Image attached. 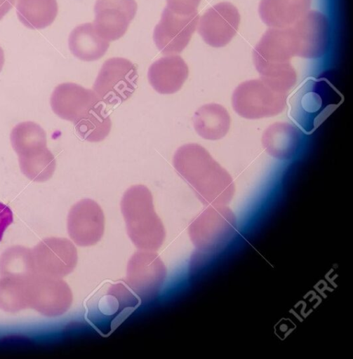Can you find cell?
<instances>
[{
  "instance_id": "ba28073f",
  "label": "cell",
  "mask_w": 353,
  "mask_h": 359,
  "mask_svg": "<svg viewBox=\"0 0 353 359\" xmlns=\"http://www.w3.org/2000/svg\"><path fill=\"white\" fill-rule=\"evenodd\" d=\"M286 93L272 90L260 79H251L234 89L232 105L240 116L258 119L280 114L286 107Z\"/></svg>"
},
{
  "instance_id": "52a82bcc",
  "label": "cell",
  "mask_w": 353,
  "mask_h": 359,
  "mask_svg": "<svg viewBox=\"0 0 353 359\" xmlns=\"http://www.w3.org/2000/svg\"><path fill=\"white\" fill-rule=\"evenodd\" d=\"M25 297L27 309L48 317L64 314L73 301L72 290L62 278L36 272L25 278Z\"/></svg>"
},
{
  "instance_id": "44dd1931",
  "label": "cell",
  "mask_w": 353,
  "mask_h": 359,
  "mask_svg": "<svg viewBox=\"0 0 353 359\" xmlns=\"http://www.w3.org/2000/svg\"><path fill=\"white\" fill-rule=\"evenodd\" d=\"M21 172L30 180L43 182L48 180L53 175L56 161L51 151L46 148L38 154L18 158Z\"/></svg>"
},
{
  "instance_id": "277c9868",
  "label": "cell",
  "mask_w": 353,
  "mask_h": 359,
  "mask_svg": "<svg viewBox=\"0 0 353 359\" xmlns=\"http://www.w3.org/2000/svg\"><path fill=\"white\" fill-rule=\"evenodd\" d=\"M127 234L139 250L156 251L163 244L166 231L154 210L149 189L142 184L129 187L121 201Z\"/></svg>"
},
{
  "instance_id": "9a60e30c",
  "label": "cell",
  "mask_w": 353,
  "mask_h": 359,
  "mask_svg": "<svg viewBox=\"0 0 353 359\" xmlns=\"http://www.w3.org/2000/svg\"><path fill=\"white\" fill-rule=\"evenodd\" d=\"M302 140L299 128L287 122H277L268 126L262 135L265 151L279 160H289L297 153Z\"/></svg>"
},
{
  "instance_id": "30bf717a",
  "label": "cell",
  "mask_w": 353,
  "mask_h": 359,
  "mask_svg": "<svg viewBox=\"0 0 353 359\" xmlns=\"http://www.w3.org/2000/svg\"><path fill=\"white\" fill-rule=\"evenodd\" d=\"M235 224L234 214L229 207L208 205L190 222L188 233L197 249L211 251L225 240V227H235Z\"/></svg>"
},
{
  "instance_id": "d6986e66",
  "label": "cell",
  "mask_w": 353,
  "mask_h": 359,
  "mask_svg": "<svg viewBox=\"0 0 353 359\" xmlns=\"http://www.w3.org/2000/svg\"><path fill=\"white\" fill-rule=\"evenodd\" d=\"M36 273L32 250L21 245L7 248L0 257V276H27Z\"/></svg>"
},
{
  "instance_id": "8fae6325",
  "label": "cell",
  "mask_w": 353,
  "mask_h": 359,
  "mask_svg": "<svg viewBox=\"0 0 353 359\" xmlns=\"http://www.w3.org/2000/svg\"><path fill=\"white\" fill-rule=\"evenodd\" d=\"M31 250L36 273L62 278L76 266L77 250L67 238H46Z\"/></svg>"
},
{
  "instance_id": "5b68a950",
  "label": "cell",
  "mask_w": 353,
  "mask_h": 359,
  "mask_svg": "<svg viewBox=\"0 0 353 359\" xmlns=\"http://www.w3.org/2000/svg\"><path fill=\"white\" fill-rule=\"evenodd\" d=\"M342 95L326 79L302 84L289 100V116L305 133L311 134L340 106Z\"/></svg>"
},
{
  "instance_id": "2e32d148",
  "label": "cell",
  "mask_w": 353,
  "mask_h": 359,
  "mask_svg": "<svg viewBox=\"0 0 353 359\" xmlns=\"http://www.w3.org/2000/svg\"><path fill=\"white\" fill-rule=\"evenodd\" d=\"M311 0H261L259 14L269 27H292L309 10Z\"/></svg>"
},
{
  "instance_id": "7a4b0ae2",
  "label": "cell",
  "mask_w": 353,
  "mask_h": 359,
  "mask_svg": "<svg viewBox=\"0 0 353 359\" xmlns=\"http://www.w3.org/2000/svg\"><path fill=\"white\" fill-rule=\"evenodd\" d=\"M96 93L72 83L58 85L51 95L53 112L74 123L77 134L84 140H103L111 130V121Z\"/></svg>"
},
{
  "instance_id": "3957f363",
  "label": "cell",
  "mask_w": 353,
  "mask_h": 359,
  "mask_svg": "<svg viewBox=\"0 0 353 359\" xmlns=\"http://www.w3.org/2000/svg\"><path fill=\"white\" fill-rule=\"evenodd\" d=\"M298 43L291 27H269L253 51L260 79L277 92L287 93L296 83L291 59L298 55Z\"/></svg>"
},
{
  "instance_id": "6da1fadb",
  "label": "cell",
  "mask_w": 353,
  "mask_h": 359,
  "mask_svg": "<svg viewBox=\"0 0 353 359\" xmlns=\"http://www.w3.org/2000/svg\"><path fill=\"white\" fill-rule=\"evenodd\" d=\"M173 163L205 205H226L232 199L235 192L232 178L204 147L196 143L180 147Z\"/></svg>"
},
{
  "instance_id": "4fadbf2b",
  "label": "cell",
  "mask_w": 353,
  "mask_h": 359,
  "mask_svg": "<svg viewBox=\"0 0 353 359\" xmlns=\"http://www.w3.org/2000/svg\"><path fill=\"white\" fill-rule=\"evenodd\" d=\"M298 50L297 56L317 58L326 51L329 27L327 18L317 11H308L292 27Z\"/></svg>"
},
{
  "instance_id": "9c48e42d",
  "label": "cell",
  "mask_w": 353,
  "mask_h": 359,
  "mask_svg": "<svg viewBox=\"0 0 353 359\" xmlns=\"http://www.w3.org/2000/svg\"><path fill=\"white\" fill-rule=\"evenodd\" d=\"M166 275V267L154 251L140 250L128 260L125 283L140 301L147 302L157 295Z\"/></svg>"
},
{
  "instance_id": "5bb4252c",
  "label": "cell",
  "mask_w": 353,
  "mask_h": 359,
  "mask_svg": "<svg viewBox=\"0 0 353 359\" xmlns=\"http://www.w3.org/2000/svg\"><path fill=\"white\" fill-rule=\"evenodd\" d=\"M136 79L133 69L107 68L96 79L93 91L102 102L116 104L131 96L136 87Z\"/></svg>"
},
{
  "instance_id": "ffe728a7",
  "label": "cell",
  "mask_w": 353,
  "mask_h": 359,
  "mask_svg": "<svg viewBox=\"0 0 353 359\" xmlns=\"http://www.w3.org/2000/svg\"><path fill=\"white\" fill-rule=\"evenodd\" d=\"M27 276H0V309L15 313L27 309L25 297Z\"/></svg>"
},
{
  "instance_id": "603a6c76",
  "label": "cell",
  "mask_w": 353,
  "mask_h": 359,
  "mask_svg": "<svg viewBox=\"0 0 353 359\" xmlns=\"http://www.w3.org/2000/svg\"><path fill=\"white\" fill-rule=\"evenodd\" d=\"M13 215L11 209L0 202V241L6 229L12 224Z\"/></svg>"
},
{
  "instance_id": "8992f818",
  "label": "cell",
  "mask_w": 353,
  "mask_h": 359,
  "mask_svg": "<svg viewBox=\"0 0 353 359\" xmlns=\"http://www.w3.org/2000/svg\"><path fill=\"white\" fill-rule=\"evenodd\" d=\"M139 298L126 283H105L86 302V318L102 335L108 336L138 306Z\"/></svg>"
},
{
  "instance_id": "e0dca14e",
  "label": "cell",
  "mask_w": 353,
  "mask_h": 359,
  "mask_svg": "<svg viewBox=\"0 0 353 359\" xmlns=\"http://www.w3.org/2000/svg\"><path fill=\"white\" fill-rule=\"evenodd\" d=\"M193 126L197 134L204 139L217 140L224 137L231 124L227 109L217 103L206 104L194 114Z\"/></svg>"
},
{
  "instance_id": "ac0fdd59",
  "label": "cell",
  "mask_w": 353,
  "mask_h": 359,
  "mask_svg": "<svg viewBox=\"0 0 353 359\" xmlns=\"http://www.w3.org/2000/svg\"><path fill=\"white\" fill-rule=\"evenodd\" d=\"M240 20L239 11L232 4H217L211 12L210 43L217 47L226 46L235 36Z\"/></svg>"
},
{
  "instance_id": "7c38bea8",
  "label": "cell",
  "mask_w": 353,
  "mask_h": 359,
  "mask_svg": "<svg viewBox=\"0 0 353 359\" xmlns=\"http://www.w3.org/2000/svg\"><path fill=\"white\" fill-rule=\"evenodd\" d=\"M67 229L71 240L81 247L91 246L102 237L105 216L101 207L95 201L84 198L69 210Z\"/></svg>"
},
{
  "instance_id": "7402d4cb",
  "label": "cell",
  "mask_w": 353,
  "mask_h": 359,
  "mask_svg": "<svg viewBox=\"0 0 353 359\" xmlns=\"http://www.w3.org/2000/svg\"><path fill=\"white\" fill-rule=\"evenodd\" d=\"M13 149L16 154L38 145H46V133L37 123L24 121L17 124L10 135Z\"/></svg>"
}]
</instances>
